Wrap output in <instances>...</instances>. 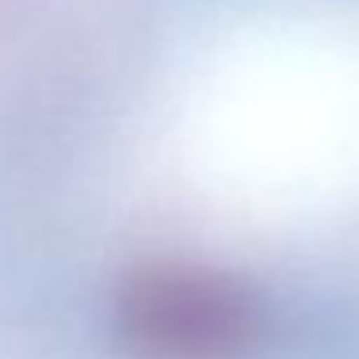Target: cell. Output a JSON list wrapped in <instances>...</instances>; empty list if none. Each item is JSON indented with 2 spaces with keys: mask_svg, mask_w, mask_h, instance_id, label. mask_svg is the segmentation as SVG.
Wrapping results in <instances>:
<instances>
[{
  "mask_svg": "<svg viewBox=\"0 0 359 359\" xmlns=\"http://www.w3.org/2000/svg\"><path fill=\"white\" fill-rule=\"evenodd\" d=\"M124 320L151 359H232L251 336V309L240 290L194 271L140 278Z\"/></svg>",
  "mask_w": 359,
  "mask_h": 359,
  "instance_id": "1",
  "label": "cell"
}]
</instances>
